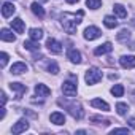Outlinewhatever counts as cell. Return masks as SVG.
Listing matches in <instances>:
<instances>
[{"label": "cell", "instance_id": "cell-1", "mask_svg": "<svg viewBox=\"0 0 135 135\" xmlns=\"http://www.w3.org/2000/svg\"><path fill=\"white\" fill-rule=\"evenodd\" d=\"M83 16H84V11L80 10L78 13H64L60 15V26L64 27V30L67 33H76V27L81 24L83 21Z\"/></svg>", "mask_w": 135, "mask_h": 135}, {"label": "cell", "instance_id": "cell-2", "mask_svg": "<svg viewBox=\"0 0 135 135\" xmlns=\"http://www.w3.org/2000/svg\"><path fill=\"white\" fill-rule=\"evenodd\" d=\"M57 103L69 111L73 119H81V118L84 116V110H83V107H81L76 100H72V99H70V100H67V99H59Z\"/></svg>", "mask_w": 135, "mask_h": 135}, {"label": "cell", "instance_id": "cell-3", "mask_svg": "<svg viewBox=\"0 0 135 135\" xmlns=\"http://www.w3.org/2000/svg\"><path fill=\"white\" fill-rule=\"evenodd\" d=\"M102 76H103L102 70H99L97 67H91V69H88V70H86L84 80H86V83H88L89 86H92V84H97V83L102 80Z\"/></svg>", "mask_w": 135, "mask_h": 135}, {"label": "cell", "instance_id": "cell-4", "mask_svg": "<svg viewBox=\"0 0 135 135\" xmlns=\"http://www.w3.org/2000/svg\"><path fill=\"white\" fill-rule=\"evenodd\" d=\"M62 92L67 97H75L76 95V80L73 76V80H67L62 83Z\"/></svg>", "mask_w": 135, "mask_h": 135}, {"label": "cell", "instance_id": "cell-5", "mask_svg": "<svg viewBox=\"0 0 135 135\" xmlns=\"http://www.w3.org/2000/svg\"><path fill=\"white\" fill-rule=\"evenodd\" d=\"M100 35H102V30H100L99 27H95V26H89V27L84 30V38H86V40H89V41L97 40Z\"/></svg>", "mask_w": 135, "mask_h": 135}, {"label": "cell", "instance_id": "cell-6", "mask_svg": "<svg viewBox=\"0 0 135 135\" xmlns=\"http://www.w3.org/2000/svg\"><path fill=\"white\" fill-rule=\"evenodd\" d=\"M10 89L16 94V99H22V95L27 92V86L22 84V83H10Z\"/></svg>", "mask_w": 135, "mask_h": 135}, {"label": "cell", "instance_id": "cell-7", "mask_svg": "<svg viewBox=\"0 0 135 135\" xmlns=\"http://www.w3.org/2000/svg\"><path fill=\"white\" fill-rule=\"evenodd\" d=\"M46 48H48L49 52H52V54H59V52L62 51V45H60V41H57L56 38H48Z\"/></svg>", "mask_w": 135, "mask_h": 135}, {"label": "cell", "instance_id": "cell-8", "mask_svg": "<svg viewBox=\"0 0 135 135\" xmlns=\"http://www.w3.org/2000/svg\"><path fill=\"white\" fill-rule=\"evenodd\" d=\"M119 64L122 69H127V70L135 69V56H122L119 59Z\"/></svg>", "mask_w": 135, "mask_h": 135}, {"label": "cell", "instance_id": "cell-9", "mask_svg": "<svg viewBox=\"0 0 135 135\" xmlns=\"http://www.w3.org/2000/svg\"><path fill=\"white\" fill-rule=\"evenodd\" d=\"M27 129H29V121H27V119H19V121L13 126L11 132H13V133H22V132H26Z\"/></svg>", "mask_w": 135, "mask_h": 135}, {"label": "cell", "instance_id": "cell-10", "mask_svg": "<svg viewBox=\"0 0 135 135\" xmlns=\"http://www.w3.org/2000/svg\"><path fill=\"white\" fill-rule=\"evenodd\" d=\"M111 51H113V45H111L110 41H107V43L97 46V48L94 49V54H95V56H103V54H108V52H111Z\"/></svg>", "mask_w": 135, "mask_h": 135}, {"label": "cell", "instance_id": "cell-11", "mask_svg": "<svg viewBox=\"0 0 135 135\" xmlns=\"http://www.w3.org/2000/svg\"><path fill=\"white\" fill-rule=\"evenodd\" d=\"M67 57H69L70 62H73V64H81V60H83L81 52H80L78 49H75V48H70V49H69V52H67Z\"/></svg>", "mask_w": 135, "mask_h": 135}, {"label": "cell", "instance_id": "cell-12", "mask_svg": "<svg viewBox=\"0 0 135 135\" xmlns=\"http://www.w3.org/2000/svg\"><path fill=\"white\" fill-rule=\"evenodd\" d=\"M15 11H16V7H15L11 2H5V3L2 5V16H3V18H10V16H13Z\"/></svg>", "mask_w": 135, "mask_h": 135}, {"label": "cell", "instance_id": "cell-13", "mask_svg": "<svg viewBox=\"0 0 135 135\" xmlns=\"http://www.w3.org/2000/svg\"><path fill=\"white\" fill-rule=\"evenodd\" d=\"M35 94L38 95V97H48L49 94H51V89L46 86V84H41V83H38V84H35Z\"/></svg>", "mask_w": 135, "mask_h": 135}, {"label": "cell", "instance_id": "cell-14", "mask_svg": "<svg viewBox=\"0 0 135 135\" xmlns=\"http://www.w3.org/2000/svg\"><path fill=\"white\" fill-rule=\"evenodd\" d=\"M49 121H51L52 124H56V126H62V124L65 122V114L60 113V111H54V113H51Z\"/></svg>", "mask_w": 135, "mask_h": 135}, {"label": "cell", "instance_id": "cell-15", "mask_svg": "<svg viewBox=\"0 0 135 135\" xmlns=\"http://www.w3.org/2000/svg\"><path fill=\"white\" fill-rule=\"evenodd\" d=\"M24 72H27V65L24 62H16L11 65V73L13 75H22Z\"/></svg>", "mask_w": 135, "mask_h": 135}, {"label": "cell", "instance_id": "cell-16", "mask_svg": "<svg viewBox=\"0 0 135 135\" xmlns=\"http://www.w3.org/2000/svg\"><path fill=\"white\" fill-rule=\"evenodd\" d=\"M11 29L16 32V33H22L24 32V21L21 18H15L11 21Z\"/></svg>", "mask_w": 135, "mask_h": 135}, {"label": "cell", "instance_id": "cell-17", "mask_svg": "<svg viewBox=\"0 0 135 135\" xmlns=\"http://www.w3.org/2000/svg\"><path fill=\"white\" fill-rule=\"evenodd\" d=\"M91 105H92L94 108L102 110V111H110V105H108L105 100H102V99H94V100L91 102Z\"/></svg>", "mask_w": 135, "mask_h": 135}, {"label": "cell", "instance_id": "cell-18", "mask_svg": "<svg viewBox=\"0 0 135 135\" xmlns=\"http://www.w3.org/2000/svg\"><path fill=\"white\" fill-rule=\"evenodd\" d=\"M113 11H114V15H116L118 18H121V19H126V18H127V10H126L121 3H114V5H113Z\"/></svg>", "mask_w": 135, "mask_h": 135}, {"label": "cell", "instance_id": "cell-19", "mask_svg": "<svg viewBox=\"0 0 135 135\" xmlns=\"http://www.w3.org/2000/svg\"><path fill=\"white\" fill-rule=\"evenodd\" d=\"M30 8H32V13H33L35 16H38V18H45V10H43V7H41L38 2H33V3L30 5Z\"/></svg>", "mask_w": 135, "mask_h": 135}, {"label": "cell", "instance_id": "cell-20", "mask_svg": "<svg viewBox=\"0 0 135 135\" xmlns=\"http://www.w3.org/2000/svg\"><path fill=\"white\" fill-rule=\"evenodd\" d=\"M29 37H30V40H33V41H40V40L43 38V30L33 27V29L29 30Z\"/></svg>", "mask_w": 135, "mask_h": 135}, {"label": "cell", "instance_id": "cell-21", "mask_svg": "<svg viewBox=\"0 0 135 135\" xmlns=\"http://www.w3.org/2000/svg\"><path fill=\"white\" fill-rule=\"evenodd\" d=\"M0 37H2L3 41H15V40H16V37L13 35V32L8 30V29H2V32H0Z\"/></svg>", "mask_w": 135, "mask_h": 135}, {"label": "cell", "instance_id": "cell-22", "mask_svg": "<svg viewBox=\"0 0 135 135\" xmlns=\"http://www.w3.org/2000/svg\"><path fill=\"white\" fill-rule=\"evenodd\" d=\"M103 24H105L108 29H114V27L118 26V21H116L114 16H105V18H103Z\"/></svg>", "mask_w": 135, "mask_h": 135}, {"label": "cell", "instance_id": "cell-23", "mask_svg": "<svg viewBox=\"0 0 135 135\" xmlns=\"http://www.w3.org/2000/svg\"><path fill=\"white\" fill-rule=\"evenodd\" d=\"M129 38H130V32H129L127 29H122V30L116 35V40H118V41H121V43H126Z\"/></svg>", "mask_w": 135, "mask_h": 135}, {"label": "cell", "instance_id": "cell-24", "mask_svg": "<svg viewBox=\"0 0 135 135\" xmlns=\"http://www.w3.org/2000/svg\"><path fill=\"white\" fill-rule=\"evenodd\" d=\"M24 48L29 49V51H38L40 49V45H38V41L29 40V41H24Z\"/></svg>", "mask_w": 135, "mask_h": 135}, {"label": "cell", "instance_id": "cell-25", "mask_svg": "<svg viewBox=\"0 0 135 135\" xmlns=\"http://www.w3.org/2000/svg\"><path fill=\"white\" fill-rule=\"evenodd\" d=\"M111 94H113L114 97H122V95H124V86H122V84H114V86L111 88Z\"/></svg>", "mask_w": 135, "mask_h": 135}, {"label": "cell", "instance_id": "cell-26", "mask_svg": "<svg viewBox=\"0 0 135 135\" xmlns=\"http://www.w3.org/2000/svg\"><path fill=\"white\" fill-rule=\"evenodd\" d=\"M116 111H118V114L124 116V114H127V111H129V105H127V103L119 102V103L116 105Z\"/></svg>", "mask_w": 135, "mask_h": 135}, {"label": "cell", "instance_id": "cell-27", "mask_svg": "<svg viewBox=\"0 0 135 135\" xmlns=\"http://www.w3.org/2000/svg\"><path fill=\"white\" fill-rule=\"evenodd\" d=\"M86 7L91 10H97L102 7V0H86Z\"/></svg>", "mask_w": 135, "mask_h": 135}, {"label": "cell", "instance_id": "cell-28", "mask_svg": "<svg viewBox=\"0 0 135 135\" xmlns=\"http://www.w3.org/2000/svg\"><path fill=\"white\" fill-rule=\"evenodd\" d=\"M91 122H95V124H103V126H108L111 121L110 119H105L102 116H91Z\"/></svg>", "mask_w": 135, "mask_h": 135}, {"label": "cell", "instance_id": "cell-29", "mask_svg": "<svg viewBox=\"0 0 135 135\" xmlns=\"http://www.w3.org/2000/svg\"><path fill=\"white\" fill-rule=\"evenodd\" d=\"M48 72L52 73V75H57V73H59V65H57L56 62H49V64H48Z\"/></svg>", "mask_w": 135, "mask_h": 135}, {"label": "cell", "instance_id": "cell-30", "mask_svg": "<svg viewBox=\"0 0 135 135\" xmlns=\"http://www.w3.org/2000/svg\"><path fill=\"white\" fill-rule=\"evenodd\" d=\"M111 133H113V135H114V133H129V129H127V127H118V129H113Z\"/></svg>", "mask_w": 135, "mask_h": 135}, {"label": "cell", "instance_id": "cell-31", "mask_svg": "<svg viewBox=\"0 0 135 135\" xmlns=\"http://www.w3.org/2000/svg\"><path fill=\"white\" fill-rule=\"evenodd\" d=\"M8 54L7 52H2V64H0V65H2V69H5V67H7V64H8Z\"/></svg>", "mask_w": 135, "mask_h": 135}, {"label": "cell", "instance_id": "cell-32", "mask_svg": "<svg viewBox=\"0 0 135 135\" xmlns=\"http://www.w3.org/2000/svg\"><path fill=\"white\" fill-rule=\"evenodd\" d=\"M127 122H129V126H130L132 129H135V118H130V119H129Z\"/></svg>", "mask_w": 135, "mask_h": 135}, {"label": "cell", "instance_id": "cell-33", "mask_svg": "<svg viewBox=\"0 0 135 135\" xmlns=\"http://www.w3.org/2000/svg\"><path fill=\"white\" fill-rule=\"evenodd\" d=\"M0 95H2V103L5 105V103H7V94H5V92L2 91V94H0Z\"/></svg>", "mask_w": 135, "mask_h": 135}, {"label": "cell", "instance_id": "cell-34", "mask_svg": "<svg viewBox=\"0 0 135 135\" xmlns=\"http://www.w3.org/2000/svg\"><path fill=\"white\" fill-rule=\"evenodd\" d=\"M76 2H80V0H67V3H76Z\"/></svg>", "mask_w": 135, "mask_h": 135}, {"label": "cell", "instance_id": "cell-35", "mask_svg": "<svg viewBox=\"0 0 135 135\" xmlns=\"http://www.w3.org/2000/svg\"><path fill=\"white\" fill-rule=\"evenodd\" d=\"M130 22H132V26H135V16L132 18V21H130Z\"/></svg>", "mask_w": 135, "mask_h": 135}, {"label": "cell", "instance_id": "cell-36", "mask_svg": "<svg viewBox=\"0 0 135 135\" xmlns=\"http://www.w3.org/2000/svg\"><path fill=\"white\" fill-rule=\"evenodd\" d=\"M41 2H46V0H41Z\"/></svg>", "mask_w": 135, "mask_h": 135}]
</instances>
